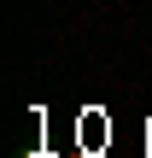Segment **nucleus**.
I'll return each mask as SVG.
<instances>
[{
	"label": "nucleus",
	"instance_id": "1",
	"mask_svg": "<svg viewBox=\"0 0 152 158\" xmlns=\"http://www.w3.org/2000/svg\"><path fill=\"white\" fill-rule=\"evenodd\" d=\"M18 158H41V152H35V147H18Z\"/></svg>",
	"mask_w": 152,
	"mask_h": 158
}]
</instances>
